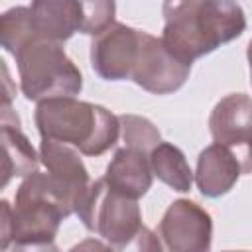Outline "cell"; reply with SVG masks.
<instances>
[{
	"mask_svg": "<svg viewBox=\"0 0 252 252\" xmlns=\"http://www.w3.org/2000/svg\"><path fill=\"white\" fill-rule=\"evenodd\" d=\"M83 12L81 33L98 35L116 22V0H79Z\"/></svg>",
	"mask_w": 252,
	"mask_h": 252,
	"instance_id": "cell-17",
	"label": "cell"
},
{
	"mask_svg": "<svg viewBox=\"0 0 252 252\" xmlns=\"http://www.w3.org/2000/svg\"><path fill=\"white\" fill-rule=\"evenodd\" d=\"M75 215L87 230L98 234L116 250H124L132 244L142 250L161 248L156 234H152L142 222L138 199L114 191L106 185L104 177L91 183L89 193Z\"/></svg>",
	"mask_w": 252,
	"mask_h": 252,
	"instance_id": "cell-5",
	"label": "cell"
},
{
	"mask_svg": "<svg viewBox=\"0 0 252 252\" xmlns=\"http://www.w3.org/2000/svg\"><path fill=\"white\" fill-rule=\"evenodd\" d=\"M0 248L8 250H55L61 222L73 215L71 207L51 181L47 171L35 169L20 183L14 205L0 201Z\"/></svg>",
	"mask_w": 252,
	"mask_h": 252,
	"instance_id": "cell-3",
	"label": "cell"
},
{
	"mask_svg": "<svg viewBox=\"0 0 252 252\" xmlns=\"http://www.w3.org/2000/svg\"><path fill=\"white\" fill-rule=\"evenodd\" d=\"M142 30L114 22L108 30L94 35L91 43V67L104 81L132 79V69L140 49Z\"/></svg>",
	"mask_w": 252,
	"mask_h": 252,
	"instance_id": "cell-8",
	"label": "cell"
},
{
	"mask_svg": "<svg viewBox=\"0 0 252 252\" xmlns=\"http://www.w3.org/2000/svg\"><path fill=\"white\" fill-rule=\"evenodd\" d=\"M106 185L118 193H124L132 199H140L148 193L154 181V171L150 165V154L122 146L114 152L106 173L102 175Z\"/></svg>",
	"mask_w": 252,
	"mask_h": 252,
	"instance_id": "cell-13",
	"label": "cell"
},
{
	"mask_svg": "<svg viewBox=\"0 0 252 252\" xmlns=\"http://www.w3.org/2000/svg\"><path fill=\"white\" fill-rule=\"evenodd\" d=\"M240 175H242V163L224 144L215 142L207 146L197 158L195 183L201 195L209 199L226 195L234 187Z\"/></svg>",
	"mask_w": 252,
	"mask_h": 252,
	"instance_id": "cell-10",
	"label": "cell"
},
{
	"mask_svg": "<svg viewBox=\"0 0 252 252\" xmlns=\"http://www.w3.org/2000/svg\"><path fill=\"white\" fill-rule=\"evenodd\" d=\"M41 140H53L77 148L83 156H102L120 134V118L100 104L75 96L43 98L33 114Z\"/></svg>",
	"mask_w": 252,
	"mask_h": 252,
	"instance_id": "cell-4",
	"label": "cell"
},
{
	"mask_svg": "<svg viewBox=\"0 0 252 252\" xmlns=\"http://www.w3.org/2000/svg\"><path fill=\"white\" fill-rule=\"evenodd\" d=\"M158 236L171 252H205L213 242V219L199 203L177 199L165 209Z\"/></svg>",
	"mask_w": 252,
	"mask_h": 252,
	"instance_id": "cell-7",
	"label": "cell"
},
{
	"mask_svg": "<svg viewBox=\"0 0 252 252\" xmlns=\"http://www.w3.org/2000/svg\"><path fill=\"white\" fill-rule=\"evenodd\" d=\"M120 128H122V142L124 146L138 148L146 154H150L159 142L161 134L154 126L152 120L138 114H120Z\"/></svg>",
	"mask_w": 252,
	"mask_h": 252,
	"instance_id": "cell-16",
	"label": "cell"
},
{
	"mask_svg": "<svg viewBox=\"0 0 252 252\" xmlns=\"http://www.w3.org/2000/svg\"><path fill=\"white\" fill-rule=\"evenodd\" d=\"M191 65L175 57L161 37L142 30L140 49L132 69V81L152 94H171L189 79Z\"/></svg>",
	"mask_w": 252,
	"mask_h": 252,
	"instance_id": "cell-6",
	"label": "cell"
},
{
	"mask_svg": "<svg viewBox=\"0 0 252 252\" xmlns=\"http://www.w3.org/2000/svg\"><path fill=\"white\" fill-rule=\"evenodd\" d=\"M161 14V41L189 65L246 30V14L236 0H163Z\"/></svg>",
	"mask_w": 252,
	"mask_h": 252,
	"instance_id": "cell-2",
	"label": "cell"
},
{
	"mask_svg": "<svg viewBox=\"0 0 252 252\" xmlns=\"http://www.w3.org/2000/svg\"><path fill=\"white\" fill-rule=\"evenodd\" d=\"M39 158L51 181L55 183V187L59 189V193L75 215L93 183L87 165L79 158V150L69 144L41 140Z\"/></svg>",
	"mask_w": 252,
	"mask_h": 252,
	"instance_id": "cell-9",
	"label": "cell"
},
{
	"mask_svg": "<svg viewBox=\"0 0 252 252\" xmlns=\"http://www.w3.org/2000/svg\"><path fill=\"white\" fill-rule=\"evenodd\" d=\"M33 30L53 41H67L83 26L79 0H32L30 4Z\"/></svg>",
	"mask_w": 252,
	"mask_h": 252,
	"instance_id": "cell-14",
	"label": "cell"
},
{
	"mask_svg": "<svg viewBox=\"0 0 252 252\" xmlns=\"http://www.w3.org/2000/svg\"><path fill=\"white\" fill-rule=\"evenodd\" d=\"M209 130L215 142L242 146L252 134V98L244 93L222 96L211 110Z\"/></svg>",
	"mask_w": 252,
	"mask_h": 252,
	"instance_id": "cell-11",
	"label": "cell"
},
{
	"mask_svg": "<svg viewBox=\"0 0 252 252\" xmlns=\"http://www.w3.org/2000/svg\"><path fill=\"white\" fill-rule=\"evenodd\" d=\"M0 142H2V150H4L2 187H6L12 177H26L37 169L41 158H39V154H35L28 136L22 132L18 116L10 110V98L8 96H6L4 108H2Z\"/></svg>",
	"mask_w": 252,
	"mask_h": 252,
	"instance_id": "cell-12",
	"label": "cell"
},
{
	"mask_svg": "<svg viewBox=\"0 0 252 252\" xmlns=\"http://www.w3.org/2000/svg\"><path fill=\"white\" fill-rule=\"evenodd\" d=\"M242 173H252V134L246 140V158L242 163Z\"/></svg>",
	"mask_w": 252,
	"mask_h": 252,
	"instance_id": "cell-18",
	"label": "cell"
},
{
	"mask_svg": "<svg viewBox=\"0 0 252 252\" xmlns=\"http://www.w3.org/2000/svg\"><path fill=\"white\" fill-rule=\"evenodd\" d=\"M246 57H248V67H250V83H252V39L248 41V47H246Z\"/></svg>",
	"mask_w": 252,
	"mask_h": 252,
	"instance_id": "cell-19",
	"label": "cell"
},
{
	"mask_svg": "<svg viewBox=\"0 0 252 252\" xmlns=\"http://www.w3.org/2000/svg\"><path fill=\"white\" fill-rule=\"evenodd\" d=\"M150 165L154 175L169 185L177 193H187L193 185V171L185 159V154L169 144V142H159L152 152H150Z\"/></svg>",
	"mask_w": 252,
	"mask_h": 252,
	"instance_id": "cell-15",
	"label": "cell"
},
{
	"mask_svg": "<svg viewBox=\"0 0 252 252\" xmlns=\"http://www.w3.org/2000/svg\"><path fill=\"white\" fill-rule=\"evenodd\" d=\"M2 47L14 55L20 89L28 100L51 96H77L83 75L67 57L63 43L47 39L33 30L30 8L16 6L2 14Z\"/></svg>",
	"mask_w": 252,
	"mask_h": 252,
	"instance_id": "cell-1",
	"label": "cell"
}]
</instances>
